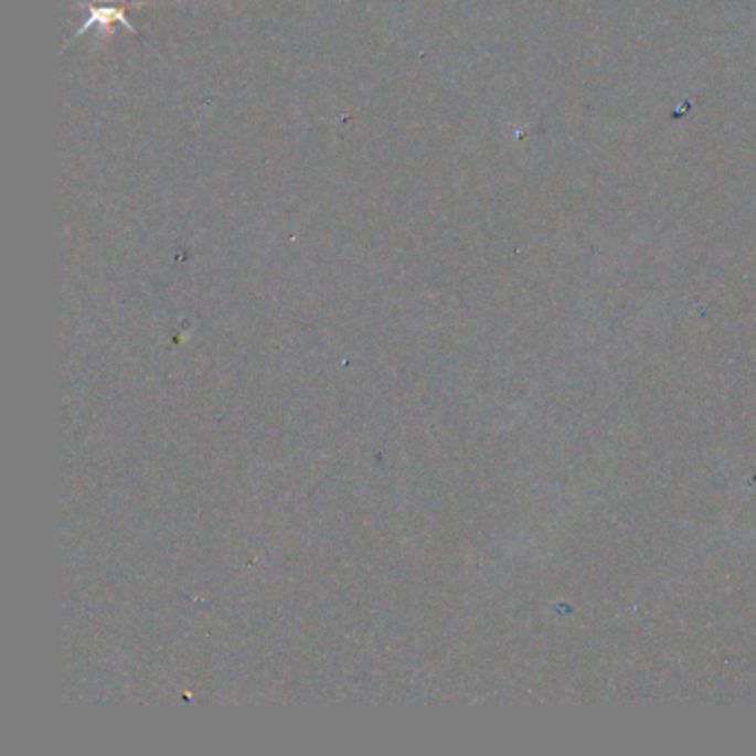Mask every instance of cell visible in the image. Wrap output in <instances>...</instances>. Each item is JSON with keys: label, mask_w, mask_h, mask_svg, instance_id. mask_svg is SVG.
Masks as SVG:
<instances>
[{"label": "cell", "mask_w": 756, "mask_h": 756, "mask_svg": "<svg viewBox=\"0 0 756 756\" xmlns=\"http://www.w3.org/2000/svg\"><path fill=\"white\" fill-rule=\"evenodd\" d=\"M111 23H120V25H125L129 32H134V28L127 23V19H125V14L120 12V10H96V12H92L89 14V19H87V23L83 25V30L76 34V36H81V34H85L89 28H94V25H100V28H111Z\"/></svg>", "instance_id": "6da1fadb"}, {"label": "cell", "mask_w": 756, "mask_h": 756, "mask_svg": "<svg viewBox=\"0 0 756 756\" xmlns=\"http://www.w3.org/2000/svg\"><path fill=\"white\" fill-rule=\"evenodd\" d=\"M94 3H105V0H94ZM107 3H116V0H107Z\"/></svg>", "instance_id": "7a4b0ae2"}]
</instances>
